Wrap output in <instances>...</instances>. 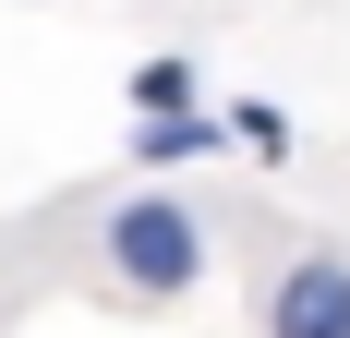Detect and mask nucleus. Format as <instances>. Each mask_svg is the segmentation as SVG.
Wrapping results in <instances>:
<instances>
[{
  "label": "nucleus",
  "instance_id": "obj_1",
  "mask_svg": "<svg viewBox=\"0 0 350 338\" xmlns=\"http://www.w3.org/2000/svg\"><path fill=\"white\" fill-rule=\"evenodd\" d=\"M109 278H121V290H145V302L193 290V278H206V218H193V205H170V194L109 205Z\"/></svg>",
  "mask_w": 350,
  "mask_h": 338
},
{
  "label": "nucleus",
  "instance_id": "obj_2",
  "mask_svg": "<svg viewBox=\"0 0 350 338\" xmlns=\"http://www.w3.org/2000/svg\"><path fill=\"white\" fill-rule=\"evenodd\" d=\"M266 338H350V242H302L266 290Z\"/></svg>",
  "mask_w": 350,
  "mask_h": 338
},
{
  "label": "nucleus",
  "instance_id": "obj_3",
  "mask_svg": "<svg viewBox=\"0 0 350 338\" xmlns=\"http://www.w3.org/2000/svg\"><path fill=\"white\" fill-rule=\"evenodd\" d=\"M206 145H230V133H217V109H170V121H133V157H145V169H181V157H206Z\"/></svg>",
  "mask_w": 350,
  "mask_h": 338
},
{
  "label": "nucleus",
  "instance_id": "obj_4",
  "mask_svg": "<svg viewBox=\"0 0 350 338\" xmlns=\"http://www.w3.org/2000/svg\"><path fill=\"white\" fill-rule=\"evenodd\" d=\"M133 109H145V121H170V109H193V61H181V49H157V61L133 73Z\"/></svg>",
  "mask_w": 350,
  "mask_h": 338
},
{
  "label": "nucleus",
  "instance_id": "obj_5",
  "mask_svg": "<svg viewBox=\"0 0 350 338\" xmlns=\"http://www.w3.org/2000/svg\"><path fill=\"white\" fill-rule=\"evenodd\" d=\"M217 133H242V145H266V157H278V145H290V121H278V97H242Z\"/></svg>",
  "mask_w": 350,
  "mask_h": 338
}]
</instances>
